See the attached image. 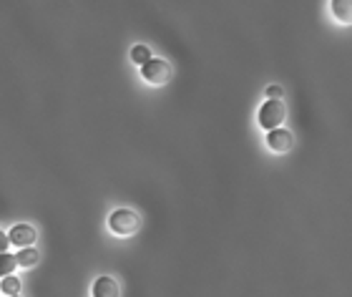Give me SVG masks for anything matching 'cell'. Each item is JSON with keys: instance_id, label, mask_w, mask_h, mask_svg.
I'll list each match as a JSON object with an SVG mask.
<instances>
[{"instance_id": "1", "label": "cell", "mask_w": 352, "mask_h": 297, "mask_svg": "<svg viewBox=\"0 0 352 297\" xmlns=\"http://www.w3.org/2000/svg\"><path fill=\"white\" fill-rule=\"evenodd\" d=\"M109 230L116 237H131V234H136L141 230V217L133 209H116L109 217Z\"/></svg>"}, {"instance_id": "2", "label": "cell", "mask_w": 352, "mask_h": 297, "mask_svg": "<svg viewBox=\"0 0 352 297\" xmlns=\"http://www.w3.org/2000/svg\"><path fill=\"white\" fill-rule=\"evenodd\" d=\"M287 119V109L282 101H274V98H267L262 104V109H259L257 113V121H259V126L262 129H279L282 124H285Z\"/></svg>"}, {"instance_id": "3", "label": "cell", "mask_w": 352, "mask_h": 297, "mask_svg": "<svg viewBox=\"0 0 352 297\" xmlns=\"http://www.w3.org/2000/svg\"><path fill=\"white\" fill-rule=\"evenodd\" d=\"M141 78L151 86H164V83H169L171 78V66L169 60L164 58H148L144 66H141Z\"/></svg>"}, {"instance_id": "4", "label": "cell", "mask_w": 352, "mask_h": 297, "mask_svg": "<svg viewBox=\"0 0 352 297\" xmlns=\"http://www.w3.org/2000/svg\"><path fill=\"white\" fill-rule=\"evenodd\" d=\"M36 237H38V232H36V227H30V224H15V227H10V232H8V242L15 247H33Z\"/></svg>"}, {"instance_id": "5", "label": "cell", "mask_w": 352, "mask_h": 297, "mask_svg": "<svg viewBox=\"0 0 352 297\" xmlns=\"http://www.w3.org/2000/svg\"><path fill=\"white\" fill-rule=\"evenodd\" d=\"M267 144H270L272 151H277V154H287V151L292 148L294 139L287 129H272L270 134H267Z\"/></svg>"}, {"instance_id": "6", "label": "cell", "mask_w": 352, "mask_h": 297, "mask_svg": "<svg viewBox=\"0 0 352 297\" xmlns=\"http://www.w3.org/2000/svg\"><path fill=\"white\" fill-rule=\"evenodd\" d=\"M330 10L335 21L345 23V25L352 23V0H330Z\"/></svg>"}, {"instance_id": "7", "label": "cell", "mask_w": 352, "mask_h": 297, "mask_svg": "<svg viewBox=\"0 0 352 297\" xmlns=\"http://www.w3.org/2000/svg\"><path fill=\"white\" fill-rule=\"evenodd\" d=\"M94 297H118V283L113 277H98L94 283Z\"/></svg>"}, {"instance_id": "8", "label": "cell", "mask_w": 352, "mask_h": 297, "mask_svg": "<svg viewBox=\"0 0 352 297\" xmlns=\"http://www.w3.org/2000/svg\"><path fill=\"white\" fill-rule=\"evenodd\" d=\"M15 260H18L21 267H33V265H38V250H33V247H23V250H18Z\"/></svg>"}, {"instance_id": "9", "label": "cell", "mask_w": 352, "mask_h": 297, "mask_svg": "<svg viewBox=\"0 0 352 297\" xmlns=\"http://www.w3.org/2000/svg\"><path fill=\"white\" fill-rule=\"evenodd\" d=\"M148 58H154V56H151V48H148V45L136 43L131 48V60L136 63V66H144V63H146Z\"/></svg>"}, {"instance_id": "10", "label": "cell", "mask_w": 352, "mask_h": 297, "mask_svg": "<svg viewBox=\"0 0 352 297\" xmlns=\"http://www.w3.org/2000/svg\"><path fill=\"white\" fill-rule=\"evenodd\" d=\"M15 267H18V260H15V254L0 252V280H3L6 275H13Z\"/></svg>"}, {"instance_id": "11", "label": "cell", "mask_w": 352, "mask_h": 297, "mask_svg": "<svg viewBox=\"0 0 352 297\" xmlns=\"http://www.w3.org/2000/svg\"><path fill=\"white\" fill-rule=\"evenodd\" d=\"M21 280H18V277L15 275H6L3 277V283H0V292H6V295H18V292H21Z\"/></svg>"}, {"instance_id": "12", "label": "cell", "mask_w": 352, "mask_h": 297, "mask_svg": "<svg viewBox=\"0 0 352 297\" xmlns=\"http://www.w3.org/2000/svg\"><path fill=\"white\" fill-rule=\"evenodd\" d=\"M282 94H285V89H282V86H277V83H272V86H267V98L282 101Z\"/></svg>"}, {"instance_id": "13", "label": "cell", "mask_w": 352, "mask_h": 297, "mask_svg": "<svg viewBox=\"0 0 352 297\" xmlns=\"http://www.w3.org/2000/svg\"><path fill=\"white\" fill-rule=\"evenodd\" d=\"M8 245H10V242H8V234H3V232H0V252H6Z\"/></svg>"}, {"instance_id": "14", "label": "cell", "mask_w": 352, "mask_h": 297, "mask_svg": "<svg viewBox=\"0 0 352 297\" xmlns=\"http://www.w3.org/2000/svg\"><path fill=\"white\" fill-rule=\"evenodd\" d=\"M13 297H21V295H13Z\"/></svg>"}]
</instances>
